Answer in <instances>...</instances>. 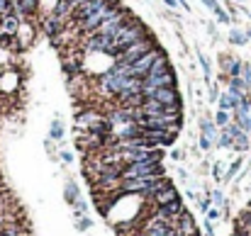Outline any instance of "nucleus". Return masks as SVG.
Segmentation results:
<instances>
[{"label": "nucleus", "mask_w": 251, "mask_h": 236, "mask_svg": "<svg viewBox=\"0 0 251 236\" xmlns=\"http://www.w3.org/2000/svg\"><path fill=\"white\" fill-rule=\"evenodd\" d=\"M151 49H156V37H154V34H149V37H144V39L129 44L125 51H120V54L115 56V64H120V66H129V64H134L137 59H142L144 54H149Z\"/></svg>", "instance_id": "obj_1"}, {"label": "nucleus", "mask_w": 251, "mask_h": 236, "mask_svg": "<svg viewBox=\"0 0 251 236\" xmlns=\"http://www.w3.org/2000/svg\"><path fill=\"white\" fill-rule=\"evenodd\" d=\"M166 175L161 163H149V161H137V163H127L122 170V178H159Z\"/></svg>", "instance_id": "obj_2"}, {"label": "nucleus", "mask_w": 251, "mask_h": 236, "mask_svg": "<svg viewBox=\"0 0 251 236\" xmlns=\"http://www.w3.org/2000/svg\"><path fill=\"white\" fill-rule=\"evenodd\" d=\"M144 97H151V100H159L161 105L173 107V105H183V97L178 93V88H154L149 93H144Z\"/></svg>", "instance_id": "obj_3"}, {"label": "nucleus", "mask_w": 251, "mask_h": 236, "mask_svg": "<svg viewBox=\"0 0 251 236\" xmlns=\"http://www.w3.org/2000/svg\"><path fill=\"white\" fill-rule=\"evenodd\" d=\"M39 2L42 0H10V7L15 15H20L22 20H32L39 10Z\"/></svg>", "instance_id": "obj_4"}, {"label": "nucleus", "mask_w": 251, "mask_h": 236, "mask_svg": "<svg viewBox=\"0 0 251 236\" xmlns=\"http://www.w3.org/2000/svg\"><path fill=\"white\" fill-rule=\"evenodd\" d=\"M173 200H178V190L173 188V183L166 185V188H161V190H156L154 195H149V202H151L154 207H164V205L173 202Z\"/></svg>", "instance_id": "obj_5"}, {"label": "nucleus", "mask_w": 251, "mask_h": 236, "mask_svg": "<svg viewBox=\"0 0 251 236\" xmlns=\"http://www.w3.org/2000/svg\"><path fill=\"white\" fill-rule=\"evenodd\" d=\"M176 229H178L183 236H200V229H198V224H195L193 214H190V212H185V210H183V214L176 219Z\"/></svg>", "instance_id": "obj_6"}, {"label": "nucleus", "mask_w": 251, "mask_h": 236, "mask_svg": "<svg viewBox=\"0 0 251 236\" xmlns=\"http://www.w3.org/2000/svg\"><path fill=\"white\" fill-rule=\"evenodd\" d=\"M0 27H2V32H5V34H17V32H20V27H22V17H20V15H15V12L10 10L7 15H2V17H0Z\"/></svg>", "instance_id": "obj_7"}, {"label": "nucleus", "mask_w": 251, "mask_h": 236, "mask_svg": "<svg viewBox=\"0 0 251 236\" xmlns=\"http://www.w3.org/2000/svg\"><path fill=\"white\" fill-rule=\"evenodd\" d=\"M239 100H242V95H234L232 90H225V93H220V110H227V112H234L237 107H239Z\"/></svg>", "instance_id": "obj_8"}, {"label": "nucleus", "mask_w": 251, "mask_h": 236, "mask_svg": "<svg viewBox=\"0 0 251 236\" xmlns=\"http://www.w3.org/2000/svg\"><path fill=\"white\" fill-rule=\"evenodd\" d=\"M200 134L210 137V139L217 144V124H215L212 117H202V119H200Z\"/></svg>", "instance_id": "obj_9"}, {"label": "nucleus", "mask_w": 251, "mask_h": 236, "mask_svg": "<svg viewBox=\"0 0 251 236\" xmlns=\"http://www.w3.org/2000/svg\"><path fill=\"white\" fill-rule=\"evenodd\" d=\"M217 146H220V149H232V146H234V134H232L229 127H222V132H220V137H217Z\"/></svg>", "instance_id": "obj_10"}, {"label": "nucleus", "mask_w": 251, "mask_h": 236, "mask_svg": "<svg viewBox=\"0 0 251 236\" xmlns=\"http://www.w3.org/2000/svg\"><path fill=\"white\" fill-rule=\"evenodd\" d=\"M49 139H51V142H61V139H64V124H61V119H59V117H56V119H51Z\"/></svg>", "instance_id": "obj_11"}, {"label": "nucleus", "mask_w": 251, "mask_h": 236, "mask_svg": "<svg viewBox=\"0 0 251 236\" xmlns=\"http://www.w3.org/2000/svg\"><path fill=\"white\" fill-rule=\"evenodd\" d=\"M247 42H249L247 32H242V29H232V32H229V44H234V47H244Z\"/></svg>", "instance_id": "obj_12"}, {"label": "nucleus", "mask_w": 251, "mask_h": 236, "mask_svg": "<svg viewBox=\"0 0 251 236\" xmlns=\"http://www.w3.org/2000/svg\"><path fill=\"white\" fill-rule=\"evenodd\" d=\"M66 202H69V205H76V202H78V185H76L74 180L66 183Z\"/></svg>", "instance_id": "obj_13"}, {"label": "nucleus", "mask_w": 251, "mask_h": 236, "mask_svg": "<svg viewBox=\"0 0 251 236\" xmlns=\"http://www.w3.org/2000/svg\"><path fill=\"white\" fill-rule=\"evenodd\" d=\"M232 122V112H227V110H217V115H215V124L217 127H227Z\"/></svg>", "instance_id": "obj_14"}, {"label": "nucleus", "mask_w": 251, "mask_h": 236, "mask_svg": "<svg viewBox=\"0 0 251 236\" xmlns=\"http://www.w3.org/2000/svg\"><path fill=\"white\" fill-rule=\"evenodd\" d=\"M198 59H200V66H202V71H205V80L210 83V76H212V64H210V59H207L202 51H198Z\"/></svg>", "instance_id": "obj_15"}, {"label": "nucleus", "mask_w": 251, "mask_h": 236, "mask_svg": "<svg viewBox=\"0 0 251 236\" xmlns=\"http://www.w3.org/2000/svg\"><path fill=\"white\" fill-rule=\"evenodd\" d=\"M239 168H242V161H239V158H237V161H234V163H232V165H229V170H227V175H225V178H222V180H232V178H234V173H237V170H239Z\"/></svg>", "instance_id": "obj_16"}, {"label": "nucleus", "mask_w": 251, "mask_h": 236, "mask_svg": "<svg viewBox=\"0 0 251 236\" xmlns=\"http://www.w3.org/2000/svg\"><path fill=\"white\" fill-rule=\"evenodd\" d=\"M90 227H93V222H90L88 217H83V214H81V219L76 222V229H78V232H85V229H90Z\"/></svg>", "instance_id": "obj_17"}, {"label": "nucleus", "mask_w": 251, "mask_h": 236, "mask_svg": "<svg viewBox=\"0 0 251 236\" xmlns=\"http://www.w3.org/2000/svg\"><path fill=\"white\" fill-rule=\"evenodd\" d=\"M212 12H215V17H217L220 22H229V15H227V12H225V10H222L220 5H217V7L212 10Z\"/></svg>", "instance_id": "obj_18"}, {"label": "nucleus", "mask_w": 251, "mask_h": 236, "mask_svg": "<svg viewBox=\"0 0 251 236\" xmlns=\"http://www.w3.org/2000/svg\"><path fill=\"white\" fill-rule=\"evenodd\" d=\"M212 146H215V142H212L210 137L200 134V149H205V151H207V149H212Z\"/></svg>", "instance_id": "obj_19"}, {"label": "nucleus", "mask_w": 251, "mask_h": 236, "mask_svg": "<svg viewBox=\"0 0 251 236\" xmlns=\"http://www.w3.org/2000/svg\"><path fill=\"white\" fill-rule=\"evenodd\" d=\"M171 158H176V161H183V158H185V151H183V149H173V151H171Z\"/></svg>", "instance_id": "obj_20"}, {"label": "nucleus", "mask_w": 251, "mask_h": 236, "mask_svg": "<svg viewBox=\"0 0 251 236\" xmlns=\"http://www.w3.org/2000/svg\"><path fill=\"white\" fill-rule=\"evenodd\" d=\"M69 5H71V10H76V7H81V5H85V2H90V0H66Z\"/></svg>", "instance_id": "obj_21"}, {"label": "nucleus", "mask_w": 251, "mask_h": 236, "mask_svg": "<svg viewBox=\"0 0 251 236\" xmlns=\"http://www.w3.org/2000/svg\"><path fill=\"white\" fill-rule=\"evenodd\" d=\"M207 219H210V222L220 219V210H207Z\"/></svg>", "instance_id": "obj_22"}, {"label": "nucleus", "mask_w": 251, "mask_h": 236, "mask_svg": "<svg viewBox=\"0 0 251 236\" xmlns=\"http://www.w3.org/2000/svg\"><path fill=\"white\" fill-rule=\"evenodd\" d=\"M61 161L64 163H74V154L71 151H61Z\"/></svg>", "instance_id": "obj_23"}, {"label": "nucleus", "mask_w": 251, "mask_h": 236, "mask_svg": "<svg viewBox=\"0 0 251 236\" xmlns=\"http://www.w3.org/2000/svg\"><path fill=\"white\" fill-rule=\"evenodd\" d=\"M212 175H215L217 180L222 178V165H220V163H215V168H212Z\"/></svg>", "instance_id": "obj_24"}, {"label": "nucleus", "mask_w": 251, "mask_h": 236, "mask_svg": "<svg viewBox=\"0 0 251 236\" xmlns=\"http://www.w3.org/2000/svg\"><path fill=\"white\" fill-rule=\"evenodd\" d=\"M212 200H215V202H217V205H222V202H225V200H222V192H220V190H217V192H215V195H212Z\"/></svg>", "instance_id": "obj_25"}, {"label": "nucleus", "mask_w": 251, "mask_h": 236, "mask_svg": "<svg viewBox=\"0 0 251 236\" xmlns=\"http://www.w3.org/2000/svg\"><path fill=\"white\" fill-rule=\"evenodd\" d=\"M202 2H205V5H207V7H210V10H215V7H217V5H220V2H217V0H202Z\"/></svg>", "instance_id": "obj_26"}, {"label": "nucleus", "mask_w": 251, "mask_h": 236, "mask_svg": "<svg viewBox=\"0 0 251 236\" xmlns=\"http://www.w3.org/2000/svg\"><path fill=\"white\" fill-rule=\"evenodd\" d=\"M200 210L207 212V210H210V200H202V202H200Z\"/></svg>", "instance_id": "obj_27"}, {"label": "nucleus", "mask_w": 251, "mask_h": 236, "mask_svg": "<svg viewBox=\"0 0 251 236\" xmlns=\"http://www.w3.org/2000/svg\"><path fill=\"white\" fill-rule=\"evenodd\" d=\"M207 32H210V37H217V29H215V24H207Z\"/></svg>", "instance_id": "obj_28"}, {"label": "nucleus", "mask_w": 251, "mask_h": 236, "mask_svg": "<svg viewBox=\"0 0 251 236\" xmlns=\"http://www.w3.org/2000/svg\"><path fill=\"white\" fill-rule=\"evenodd\" d=\"M178 178H180V180H185V178H188V173H185L183 168H178Z\"/></svg>", "instance_id": "obj_29"}, {"label": "nucleus", "mask_w": 251, "mask_h": 236, "mask_svg": "<svg viewBox=\"0 0 251 236\" xmlns=\"http://www.w3.org/2000/svg\"><path fill=\"white\" fill-rule=\"evenodd\" d=\"M164 2H166L168 7H178V0H164Z\"/></svg>", "instance_id": "obj_30"}, {"label": "nucleus", "mask_w": 251, "mask_h": 236, "mask_svg": "<svg viewBox=\"0 0 251 236\" xmlns=\"http://www.w3.org/2000/svg\"><path fill=\"white\" fill-rule=\"evenodd\" d=\"M178 7H183V10H188V2H185V0H178Z\"/></svg>", "instance_id": "obj_31"}, {"label": "nucleus", "mask_w": 251, "mask_h": 236, "mask_svg": "<svg viewBox=\"0 0 251 236\" xmlns=\"http://www.w3.org/2000/svg\"><path fill=\"white\" fill-rule=\"evenodd\" d=\"M247 37H249V39H251V29H247Z\"/></svg>", "instance_id": "obj_32"}, {"label": "nucleus", "mask_w": 251, "mask_h": 236, "mask_svg": "<svg viewBox=\"0 0 251 236\" xmlns=\"http://www.w3.org/2000/svg\"><path fill=\"white\" fill-rule=\"evenodd\" d=\"M237 2H242V0H237Z\"/></svg>", "instance_id": "obj_33"}, {"label": "nucleus", "mask_w": 251, "mask_h": 236, "mask_svg": "<svg viewBox=\"0 0 251 236\" xmlns=\"http://www.w3.org/2000/svg\"><path fill=\"white\" fill-rule=\"evenodd\" d=\"M249 17H251V12H249Z\"/></svg>", "instance_id": "obj_34"}, {"label": "nucleus", "mask_w": 251, "mask_h": 236, "mask_svg": "<svg viewBox=\"0 0 251 236\" xmlns=\"http://www.w3.org/2000/svg\"><path fill=\"white\" fill-rule=\"evenodd\" d=\"M249 69H251V64H249Z\"/></svg>", "instance_id": "obj_35"}]
</instances>
